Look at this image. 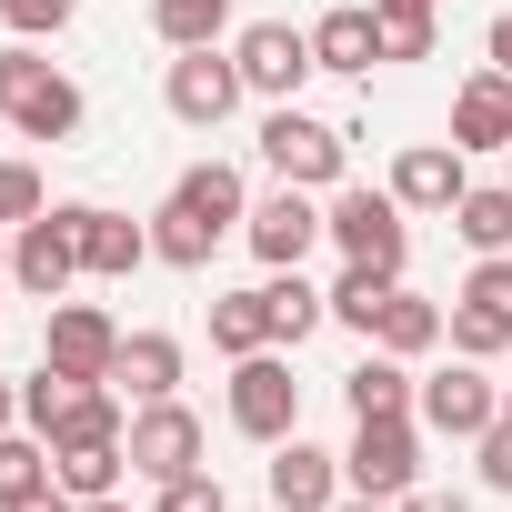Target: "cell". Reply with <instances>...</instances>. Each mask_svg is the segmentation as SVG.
<instances>
[{
    "label": "cell",
    "mask_w": 512,
    "mask_h": 512,
    "mask_svg": "<svg viewBox=\"0 0 512 512\" xmlns=\"http://www.w3.org/2000/svg\"><path fill=\"white\" fill-rule=\"evenodd\" d=\"M402 512H472V502H462V492H422V482H412V492H402Z\"/></svg>",
    "instance_id": "obj_39"
},
{
    "label": "cell",
    "mask_w": 512,
    "mask_h": 512,
    "mask_svg": "<svg viewBox=\"0 0 512 512\" xmlns=\"http://www.w3.org/2000/svg\"><path fill=\"white\" fill-rule=\"evenodd\" d=\"M502 181H512V151H502Z\"/></svg>",
    "instance_id": "obj_47"
},
{
    "label": "cell",
    "mask_w": 512,
    "mask_h": 512,
    "mask_svg": "<svg viewBox=\"0 0 512 512\" xmlns=\"http://www.w3.org/2000/svg\"><path fill=\"white\" fill-rule=\"evenodd\" d=\"M121 442H131V482H151V492L181 482V472H201V412H191L181 392H171V402H141Z\"/></svg>",
    "instance_id": "obj_8"
},
{
    "label": "cell",
    "mask_w": 512,
    "mask_h": 512,
    "mask_svg": "<svg viewBox=\"0 0 512 512\" xmlns=\"http://www.w3.org/2000/svg\"><path fill=\"white\" fill-rule=\"evenodd\" d=\"M332 512H402V502H372V492H342Z\"/></svg>",
    "instance_id": "obj_42"
},
{
    "label": "cell",
    "mask_w": 512,
    "mask_h": 512,
    "mask_svg": "<svg viewBox=\"0 0 512 512\" xmlns=\"http://www.w3.org/2000/svg\"><path fill=\"white\" fill-rule=\"evenodd\" d=\"M171 201H181L191 221H211L221 241H231V231L251 221V191H241V171H231V161H191V171L171 181Z\"/></svg>",
    "instance_id": "obj_21"
},
{
    "label": "cell",
    "mask_w": 512,
    "mask_h": 512,
    "mask_svg": "<svg viewBox=\"0 0 512 512\" xmlns=\"http://www.w3.org/2000/svg\"><path fill=\"white\" fill-rule=\"evenodd\" d=\"M312 61L342 71V81H372V61H382V11H372V0L322 11V21H312Z\"/></svg>",
    "instance_id": "obj_17"
},
{
    "label": "cell",
    "mask_w": 512,
    "mask_h": 512,
    "mask_svg": "<svg viewBox=\"0 0 512 512\" xmlns=\"http://www.w3.org/2000/svg\"><path fill=\"white\" fill-rule=\"evenodd\" d=\"M61 211H71V241H81V272L91 282H131L151 262V231L131 211H101V201H61Z\"/></svg>",
    "instance_id": "obj_14"
},
{
    "label": "cell",
    "mask_w": 512,
    "mask_h": 512,
    "mask_svg": "<svg viewBox=\"0 0 512 512\" xmlns=\"http://www.w3.org/2000/svg\"><path fill=\"white\" fill-rule=\"evenodd\" d=\"M502 422H512V382H502Z\"/></svg>",
    "instance_id": "obj_46"
},
{
    "label": "cell",
    "mask_w": 512,
    "mask_h": 512,
    "mask_svg": "<svg viewBox=\"0 0 512 512\" xmlns=\"http://www.w3.org/2000/svg\"><path fill=\"white\" fill-rule=\"evenodd\" d=\"M0 512H81V502H71L61 482H41V492H21V502H0Z\"/></svg>",
    "instance_id": "obj_38"
},
{
    "label": "cell",
    "mask_w": 512,
    "mask_h": 512,
    "mask_svg": "<svg viewBox=\"0 0 512 512\" xmlns=\"http://www.w3.org/2000/svg\"><path fill=\"white\" fill-rule=\"evenodd\" d=\"M161 101H171V121H181V131H221L251 91H241V61L211 41V51H181V61L161 71Z\"/></svg>",
    "instance_id": "obj_6"
},
{
    "label": "cell",
    "mask_w": 512,
    "mask_h": 512,
    "mask_svg": "<svg viewBox=\"0 0 512 512\" xmlns=\"http://www.w3.org/2000/svg\"><path fill=\"white\" fill-rule=\"evenodd\" d=\"M81 0H0V21H11V41H61Z\"/></svg>",
    "instance_id": "obj_32"
},
{
    "label": "cell",
    "mask_w": 512,
    "mask_h": 512,
    "mask_svg": "<svg viewBox=\"0 0 512 512\" xmlns=\"http://www.w3.org/2000/svg\"><path fill=\"white\" fill-rule=\"evenodd\" d=\"M41 211H51V191H41V171H31V161H0V221L21 231V221H41Z\"/></svg>",
    "instance_id": "obj_35"
},
{
    "label": "cell",
    "mask_w": 512,
    "mask_h": 512,
    "mask_svg": "<svg viewBox=\"0 0 512 512\" xmlns=\"http://www.w3.org/2000/svg\"><path fill=\"white\" fill-rule=\"evenodd\" d=\"M412 422H422V432H442V442H482V432L502 422V382H492L482 362H462V352H452V372H432V382H422Z\"/></svg>",
    "instance_id": "obj_7"
},
{
    "label": "cell",
    "mask_w": 512,
    "mask_h": 512,
    "mask_svg": "<svg viewBox=\"0 0 512 512\" xmlns=\"http://www.w3.org/2000/svg\"><path fill=\"white\" fill-rule=\"evenodd\" d=\"M342 482L372 492V502H402V492L422 482V422H412V412L352 422V442H342Z\"/></svg>",
    "instance_id": "obj_5"
},
{
    "label": "cell",
    "mask_w": 512,
    "mask_h": 512,
    "mask_svg": "<svg viewBox=\"0 0 512 512\" xmlns=\"http://www.w3.org/2000/svg\"><path fill=\"white\" fill-rule=\"evenodd\" d=\"M322 241L342 251V262H372V272H402V262H412V211L392 201V181H382V191L342 181V191L322 201Z\"/></svg>",
    "instance_id": "obj_2"
},
{
    "label": "cell",
    "mask_w": 512,
    "mask_h": 512,
    "mask_svg": "<svg viewBox=\"0 0 512 512\" xmlns=\"http://www.w3.org/2000/svg\"><path fill=\"white\" fill-rule=\"evenodd\" d=\"M81 81L61 71V61H41V41H11L0 51V121H11L21 141H71L81 131Z\"/></svg>",
    "instance_id": "obj_1"
},
{
    "label": "cell",
    "mask_w": 512,
    "mask_h": 512,
    "mask_svg": "<svg viewBox=\"0 0 512 512\" xmlns=\"http://www.w3.org/2000/svg\"><path fill=\"white\" fill-rule=\"evenodd\" d=\"M0 282H11V221H0Z\"/></svg>",
    "instance_id": "obj_45"
},
{
    "label": "cell",
    "mask_w": 512,
    "mask_h": 512,
    "mask_svg": "<svg viewBox=\"0 0 512 512\" xmlns=\"http://www.w3.org/2000/svg\"><path fill=\"white\" fill-rule=\"evenodd\" d=\"M482 51H492V71H512V11H492V31H482Z\"/></svg>",
    "instance_id": "obj_40"
},
{
    "label": "cell",
    "mask_w": 512,
    "mask_h": 512,
    "mask_svg": "<svg viewBox=\"0 0 512 512\" xmlns=\"http://www.w3.org/2000/svg\"><path fill=\"white\" fill-rule=\"evenodd\" d=\"M442 342H452L462 362H502V352H512V322L482 312V302H452V312H442Z\"/></svg>",
    "instance_id": "obj_30"
},
{
    "label": "cell",
    "mask_w": 512,
    "mask_h": 512,
    "mask_svg": "<svg viewBox=\"0 0 512 512\" xmlns=\"http://www.w3.org/2000/svg\"><path fill=\"white\" fill-rule=\"evenodd\" d=\"M372 11H442V0H372Z\"/></svg>",
    "instance_id": "obj_44"
},
{
    "label": "cell",
    "mask_w": 512,
    "mask_h": 512,
    "mask_svg": "<svg viewBox=\"0 0 512 512\" xmlns=\"http://www.w3.org/2000/svg\"><path fill=\"white\" fill-rule=\"evenodd\" d=\"M21 422H31L41 442H101V432H131L111 382H81V372H51V362L21 382Z\"/></svg>",
    "instance_id": "obj_3"
},
{
    "label": "cell",
    "mask_w": 512,
    "mask_h": 512,
    "mask_svg": "<svg viewBox=\"0 0 512 512\" xmlns=\"http://www.w3.org/2000/svg\"><path fill=\"white\" fill-rule=\"evenodd\" d=\"M262 161H272V181H292V191H342L352 141H342L332 121H312L302 101H272V121H262Z\"/></svg>",
    "instance_id": "obj_4"
},
{
    "label": "cell",
    "mask_w": 512,
    "mask_h": 512,
    "mask_svg": "<svg viewBox=\"0 0 512 512\" xmlns=\"http://www.w3.org/2000/svg\"><path fill=\"white\" fill-rule=\"evenodd\" d=\"M81 512H131V492H101V502H81Z\"/></svg>",
    "instance_id": "obj_43"
},
{
    "label": "cell",
    "mask_w": 512,
    "mask_h": 512,
    "mask_svg": "<svg viewBox=\"0 0 512 512\" xmlns=\"http://www.w3.org/2000/svg\"><path fill=\"white\" fill-rule=\"evenodd\" d=\"M211 352L221 362L272 352V292H211Z\"/></svg>",
    "instance_id": "obj_23"
},
{
    "label": "cell",
    "mask_w": 512,
    "mask_h": 512,
    "mask_svg": "<svg viewBox=\"0 0 512 512\" xmlns=\"http://www.w3.org/2000/svg\"><path fill=\"white\" fill-rule=\"evenodd\" d=\"M151 512H231V492H221V472L201 462V472H181V482H161V492H151Z\"/></svg>",
    "instance_id": "obj_34"
},
{
    "label": "cell",
    "mask_w": 512,
    "mask_h": 512,
    "mask_svg": "<svg viewBox=\"0 0 512 512\" xmlns=\"http://www.w3.org/2000/svg\"><path fill=\"white\" fill-rule=\"evenodd\" d=\"M241 241H251V262H262V272H302V262H312V241H322V201L282 181L272 201H251Z\"/></svg>",
    "instance_id": "obj_12"
},
{
    "label": "cell",
    "mask_w": 512,
    "mask_h": 512,
    "mask_svg": "<svg viewBox=\"0 0 512 512\" xmlns=\"http://www.w3.org/2000/svg\"><path fill=\"white\" fill-rule=\"evenodd\" d=\"M472 452H482V482H492V492H512V422H492Z\"/></svg>",
    "instance_id": "obj_37"
},
{
    "label": "cell",
    "mask_w": 512,
    "mask_h": 512,
    "mask_svg": "<svg viewBox=\"0 0 512 512\" xmlns=\"http://www.w3.org/2000/svg\"><path fill=\"white\" fill-rule=\"evenodd\" d=\"M342 402H352V422H382V412H412V402H422V382H412V362H402V352H382V342H372V352L342 372Z\"/></svg>",
    "instance_id": "obj_19"
},
{
    "label": "cell",
    "mask_w": 512,
    "mask_h": 512,
    "mask_svg": "<svg viewBox=\"0 0 512 512\" xmlns=\"http://www.w3.org/2000/svg\"><path fill=\"white\" fill-rule=\"evenodd\" d=\"M231 61H241V91H251V101H292V91L322 71L302 21H251V31L231 41Z\"/></svg>",
    "instance_id": "obj_10"
},
{
    "label": "cell",
    "mask_w": 512,
    "mask_h": 512,
    "mask_svg": "<svg viewBox=\"0 0 512 512\" xmlns=\"http://www.w3.org/2000/svg\"><path fill=\"white\" fill-rule=\"evenodd\" d=\"M462 302H482V312H502V322H512V251H482L472 282H462Z\"/></svg>",
    "instance_id": "obj_36"
},
{
    "label": "cell",
    "mask_w": 512,
    "mask_h": 512,
    "mask_svg": "<svg viewBox=\"0 0 512 512\" xmlns=\"http://www.w3.org/2000/svg\"><path fill=\"white\" fill-rule=\"evenodd\" d=\"M41 362H51V372H81V382H111V362H121V322H111L101 302H51Z\"/></svg>",
    "instance_id": "obj_13"
},
{
    "label": "cell",
    "mask_w": 512,
    "mask_h": 512,
    "mask_svg": "<svg viewBox=\"0 0 512 512\" xmlns=\"http://www.w3.org/2000/svg\"><path fill=\"white\" fill-rule=\"evenodd\" d=\"M51 482H61L71 502H101V492L131 482V442H121V432H101V442H51Z\"/></svg>",
    "instance_id": "obj_20"
},
{
    "label": "cell",
    "mask_w": 512,
    "mask_h": 512,
    "mask_svg": "<svg viewBox=\"0 0 512 512\" xmlns=\"http://www.w3.org/2000/svg\"><path fill=\"white\" fill-rule=\"evenodd\" d=\"M151 31H161L171 51H211V41L231 31V0H151Z\"/></svg>",
    "instance_id": "obj_29"
},
{
    "label": "cell",
    "mask_w": 512,
    "mask_h": 512,
    "mask_svg": "<svg viewBox=\"0 0 512 512\" xmlns=\"http://www.w3.org/2000/svg\"><path fill=\"white\" fill-rule=\"evenodd\" d=\"M462 191H472V171H462L452 141H412V151L392 161V201H402V211H452Z\"/></svg>",
    "instance_id": "obj_18"
},
{
    "label": "cell",
    "mask_w": 512,
    "mask_h": 512,
    "mask_svg": "<svg viewBox=\"0 0 512 512\" xmlns=\"http://www.w3.org/2000/svg\"><path fill=\"white\" fill-rule=\"evenodd\" d=\"M51 482V442L21 422V432H0V502H21V492H41Z\"/></svg>",
    "instance_id": "obj_31"
},
{
    "label": "cell",
    "mask_w": 512,
    "mask_h": 512,
    "mask_svg": "<svg viewBox=\"0 0 512 512\" xmlns=\"http://www.w3.org/2000/svg\"><path fill=\"white\" fill-rule=\"evenodd\" d=\"M382 352H402V362H422L432 342H442V302H422V292H392L382 302V332H372Z\"/></svg>",
    "instance_id": "obj_28"
},
{
    "label": "cell",
    "mask_w": 512,
    "mask_h": 512,
    "mask_svg": "<svg viewBox=\"0 0 512 512\" xmlns=\"http://www.w3.org/2000/svg\"><path fill=\"white\" fill-rule=\"evenodd\" d=\"M452 231H462L472 251H512V181H472V191L452 201Z\"/></svg>",
    "instance_id": "obj_26"
},
{
    "label": "cell",
    "mask_w": 512,
    "mask_h": 512,
    "mask_svg": "<svg viewBox=\"0 0 512 512\" xmlns=\"http://www.w3.org/2000/svg\"><path fill=\"white\" fill-rule=\"evenodd\" d=\"M392 292H402V272H372V262H342V282H332V322L372 342V332H382V302H392Z\"/></svg>",
    "instance_id": "obj_24"
},
{
    "label": "cell",
    "mask_w": 512,
    "mask_h": 512,
    "mask_svg": "<svg viewBox=\"0 0 512 512\" xmlns=\"http://www.w3.org/2000/svg\"><path fill=\"white\" fill-rule=\"evenodd\" d=\"M432 51H442L432 11H382V61H432Z\"/></svg>",
    "instance_id": "obj_33"
},
{
    "label": "cell",
    "mask_w": 512,
    "mask_h": 512,
    "mask_svg": "<svg viewBox=\"0 0 512 512\" xmlns=\"http://www.w3.org/2000/svg\"><path fill=\"white\" fill-rule=\"evenodd\" d=\"M11 282H21L41 312L81 282V241H71V211H61V201H51L41 221H21V231H11Z\"/></svg>",
    "instance_id": "obj_11"
},
{
    "label": "cell",
    "mask_w": 512,
    "mask_h": 512,
    "mask_svg": "<svg viewBox=\"0 0 512 512\" xmlns=\"http://www.w3.org/2000/svg\"><path fill=\"white\" fill-rule=\"evenodd\" d=\"M111 392H131V402H171V392H181V342H171V332H121Z\"/></svg>",
    "instance_id": "obj_22"
},
{
    "label": "cell",
    "mask_w": 512,
    "mask_h": 512,
    "mask_svg": "<svg viewBox=\"0 0 512 512\" xmlns=\"http://www.w3.org/2000/svg\"><path fill=\"white\" fill-rule=\"evenodd\" d=\"M352 482H342V452H322V442H272V502L282 512H332Z\"/></svg>",
    "instance_id": "obj_15"
},
{
    "label": "cell",
    "mask_w": 512,
    "mask_h": 512,
    "mask_svg": "<svg viewBox=\"0 0 512 512\" xmlns=\"http://www.w3.org/2000/svg\"><path fill=\"white\" fill-rule=\"evenodd\" d=\"M262 292H272V342H312V332L332 322V292H312L302 272H272Z\"/></svg>",
    "instance_id": "obj_27"
},
{
    "label": "cell",
    "mask_w": 512,
    "mask_h": 512,
    "mask_svg": "<svg viewBox=\"0 0 512 512\" xmlns=\"http://www.w3.org/2000/svg\"><path fill=\"white\" fill-rule=\"evenodd\" d=\"M211 251H221V231H211V221H191L181 201H161V211H151V262H171V272H211Z\"/></svg>",
    "instance_id": "obj_25"
},
{
    "label": "cell",
    "mask_w": 512,
    "mask_h": 512,
    "mask_svg": "<svg viewBox=\"0 0 512 512\" xmlns=\"http://www.w3.org/2000/svg\"><path fill=\"white\" fill-rule=\"evenodd\" d=\"M231 432H251V442H292L302 432V382H292L282 352L231 362Z\"/></svg>",
    "instance_id": "obj_9"
},
{
    "label": "cell",
    "mask_w": 512,
    "mask_h": 512,
    "mask_svg": "<svg viewBox=\"0 0 512 512\" xmlns=\"http://www.w3.org/2000/svg\"><path fill=\"white\" fill-rule=\"evenodd\" d=\"M452 151H512V71H472L452 91Z\"/></svg>",
    "instance_id": "obj_16"
},
{
    "label": "cell",
    "mask_w": 512,
    "mask_h": 512,
    "mask_svg": "<svg viewBox=\"0 0 512 512\" xmlns=\"http://www.w3.org/2000/svg\"><path fill=\"white\" fill-rule=\"evenodd\" d=\"M0 432H21V382H0Z\"/></svg>",
    "instance_id": "obj_41"
}]
</instances>
